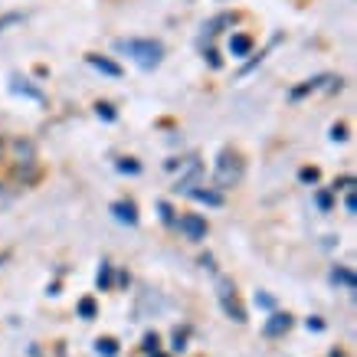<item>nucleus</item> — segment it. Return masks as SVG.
Here are the masks:
<instances>
[{"instance_id": "f257e3e1", "label": "nucleus", "mask_w": 357, "mask_h": 357, "mask_svg": "<svg viewBox=\"0 0 357 357\" xmlns=\"http://www.w3.org/2000/svg\"><path fill=\"white\" fill-rule=\"evenodd\" d=\"M115 50L125 56H131L135 63L144 69V73H151V69H158L164 59V46L158 43V40H119L115 43Z\"/></svg>"}, {"instance_id": "f03ea898", "label": "nucleus", "mask_w": 357, "mask_h": 357, "mask_svg": "<svg viewBox=\"0 0 357 357\" xmlns=\"http://www.w3.org/2000/svg\"><path fill=\"white\" fill-rule=\"evenodd\" d=\"M243 171H246V164H243V154L233 151V148H223L217 158V171H213V181L217 187H236L243 181Z\"/></svg>"}, {"instance_id": "7ed1b4c3", "label": "nucleus", "mask_w": 357, "mask_h": 357, "mask_svg": "<svg viewBox=\"0 0 357 357\" xmlns=\"http://www.w3.org/2000/svg\"><path fill=\"white\" fill-rule=\"evenodd\" d=\"M217 298H220V308H223V314H227V318H233L236 325H246V308H243V302H239L233 279L220 275V279H217Z\"/></svg>"}, {"instance_id": "20e7f679", "label": "nucleus", "mask_w": 357, "mask_h": 357, "mask_svg": "<svg viewBox=\"0 0 357 357\" xmlns=\"http://www.w3.org/2000/svg\"><path fill=\"white\" fill-rule=\"evenodd\" d=\"M200 174H204V164L197 161V158H190V164H187V174H181V177H177L174 190H177V194H190V190L197 187V181H200Z\"/></svg>"}, {"instance_id": "39448f33", "label": "nucleus", "mask_w": 357, "mask_h": 357, "mask_svg": "<svg viewBox=\"0 0 357 357\" xmlns=\"http://www.w3.org/2000/svg\"><path fill=\"white\" fill-rule=\"evenodd\" d=\"M181 233H184L187 239H204L206 236V220L197 217V213H187V217H181Z\"/></svg>"}, {"instance_id": "423d86ee", "label": "nucleus", "mask_w": 357, "mask_h": 357, "mask_svg": "<svg viewBox=\"0 0 357 357\" xmlns=\"http://www.w3.org/2000/svg\"><path fill=\"white\" fill-rule=\"evenodd\" d=\"M292 325H295V318L289 312H275L269 321H266V328H262V331H266V337H279V335H285Z\"/></svg>"}, {"instance_id": "0eeeda50", "label": "nucleus", "mask_w": 357, "mask_h": 357, "mask_svg": "<svg viewBox=\"0 0 357 357\" xmlns=\"http://www.w3.org/2000/svg\"><path fill=\"white\" fill-rule=\"evenodd\" d=\"M112 217L119 220V223L135 227V223H138V206L131 204V200H115V204H112Z\"/></svg>"}, {"instance_id": "6e6552de", "label": "nucleus", "mask_w": 357, "mask_h": 357, "mask_svg": "<svg viewBox=\"0 0 357 357\" xmlns=\"http://www.w3.org/2000/svg\"><path fill=\"white\" fill-rule=\"evenodd\" d=\"M328 279H331V285H337V289H344V292H354V289H357L354 272L347 269V266H335V269L328 272Z\"/></svg>"}, {"instance_id": "1a4fd4ad", "label": "nucleus", "mask_w": 357, "mask_h": 357, "mask_svg": "<svg viewBox=\"0 0 357 357\" xmlns=\"http://www.w3.org/2000/svg\"><path fill=\"white\" fill-rule=\"evenodd\" d=\"M86 63L92 66V69H98L102 76L121 79V66H119V63H112V59H105V56H96V53H89V56H86Z\"/></svg>"}, {"instance_id": "9d476101", "label": "nucleus", "mask_w": 357, "mask_h": 357, "mask_svg": "<svg viewBox=\"0 0 357 357\" xmlns=\"http://www.w3.org/2000/svg\"><path fill=\"white\" fill-rule=\"evenodd\" d=\"M10 92H13V96H26V98H33V102H40V105L46 102L43 92H40V89H33V86H26V79H20V76H10Z\"/></svg>"}, {"instance_id": "9b49d317", "label": "nucleus", "mask_w": 357, "mask_h": 357, "mask_svg": "<svg viewBox=\"0 0 357 357\" xmlns=\"http://www.w3.org/2000/svg\"><path fill=\"white\" fill-rule=\"evenodd\" d=\"M328 82V76H314V79H305L302 86H295L292 92H289V98H292V102H302L305 96H312V92H318V89L325 86Z\"/></svg>"}, {"instance_id": "f8f14e48", "label": "nucleus", "mask_w": 357, "mask_h": 357, "mask_svg": "<svg viewBox=\"0 0 357 357\" xmlns=\"http://www.w3.org/2000/svg\"><path fill=\"white\" fill-rule=\"evenodd\" d=\"M229 53L236 56V59L249 56L252 53V36H249V33H233V36H229Z\"/></svg>"}, {"instance_id": "ddd939ff", "label": "nucleus", "mask_w": 357, "mask_h": 357, "mask_svg": "<svg viewBox=\"0 0 357 357\" xmlns=\"http://www.w3.org/2000/svg\"><path fill=\"white\" fill-rule=\"evenodd\" d=\"M233 23H236L233 13H220V17H213L210 23H204V36H217L220 26H233Z\"/></svg>"}, {"instance_id": "4468645a", "label": "nucleus", "mask_w": 357, "mask_h": 357, "mask_svg": "<svg viewBox=\"0 0 357 357\" xmlns=\"http://www.w3.org/2000/svg\"><path fill=\"white\" fill-rule=\"evenodd\" d=\"M190 197L200 200V204H206V206H223V194H220V190H200V187H194Z\"/></svg>"}, {"instance_id": "2eb2a0df", "label": "nucleus", "mask_w": 357, "mask_h": 357, "mask_svg": "<svg viewBox=\"0 0 357 357\" xmlns=\"http://www.w3.org/2000/svg\"><path fill=\"white\" fill-rule=\"evenodd\" d=\"M96 354L98 357H119V341H115V337H98Z\"/></svg>"}, {"instance_id": "dca6fc26", "label": "nucleus", "mask_w": 357, "mask_h": 357, "mask_svg": "<svg viewBox=\"0 0 357 357\" xmlns=\"http://www.w3.org/2000/svg\"><path fill=\"white\" fill-rule=\"evenodd\" d=\"M314 204H318L321 213H328V210L335 206V197H331V190H318V194H314Z\"/></svg>"}, {"instance_id": "f3484780", "label": "nucleus", "mask_w": 357, "mask_h": 357, "mask_svg": "<svg viewBox=\"0 0 357 357\" xmlns=\"http://www.w3.org/2000/svg\"><path fill=\"white\" fill-rule=\"evenodd\" d=\"M96 115H98L102 121H115V119H119L115 105H109V102H98V105H96Z\"/></svg>"}, {"instance_id": "a211bd4d", "label": "nucleus", "mask_w": 357, "mask_h": 357, "mask_svg": "<svg viewBox=\"0 0 357 357\" xmlns=\"http://www.w3.org/2000/svg\"><path fill=\"white\" fill-rule=\"evenodd\" d=\"M76 312H79V318H86V321H92V318H96V298H82Z\"/></svg>"}, {"instance_id": "6ab92c4d", "label": "nucleus", "mask_w": 357, "mask_h": 357, "mask_svg": "<svg viewBox=\"0 0 357 357\" xmlns=\"http://www.w3.org/2000/svg\"><path fill=\"white\" fill-rule=\"evenodd\" d=\"M98 289H102V292H109V289H112V266H109V262H102V272H98Z\"/></svg>"}, {"instance_id": "aec40b11", "label": "nucleus", "mask_w": 357, "mask_h": 357, "mask_svg": "<svg viewBox=\"0 0 357 357\" xmlns=\"http://www.w3.org/2000/svg\"><path fill=\"white\" fill-rule=\"evenodd\" d=\"M115 167H119L121 174H141V164L135 161V158H121V161L115 164Z\"/></svg>"}, {"instance_id": "412c9836", "label": "nucleus", "mask_w": 357, "mask_h": 357, "mask_svg": "<svg viewBox=\"0 0 357 357\" xmlns=\"http://www.w3.org/2000/svg\"><path fill=\"white\" fill-rule=\"evenodd\" d=\"M318 177H321L318 167H302V171H298V181H302V184H318Z\"/></svg>"}, {"instance_id": "4be33fe9", "label": "nucleus", "mask_w": 357, "mask_h": 357, "mask_svg": "<svg viewBox=\"0 0 357 357\" xmlns=\"http://www.w3.org/2000/svg\"><path fill=\"white\" fill-rule=\"evenodd\" d=\"M17 23H23V13H3L0 17V33L7 30V26H17Z\"/></svg>"}, {"instance_id": "5701e85b", "label": "nucleus", "mask_w": 357, "mask_h": 357, "mask_svg": "<svg viewBox=\"0 0 357 357\" xmlns=\"http://www.w3.org/2000/svg\"><path fill=\"white\" fill-rule=\"evenodd\" d=\"M158 210H161V220L167 223V227H174V223H177V220H174V210H171V204H167V200H161V204H158Z\"/></svg>"}, {"instance_id": "b1692460", "label": "nucleus", "mask_w": 357, "mask_h": 357, "mask_svg": "<svg viewBox=\"0 0 357 357\" xmlns=\"http://www.w3.org/2000/svg\"><path fill=\"white\" fill-rule=\"evenodd\" d=\"M144 351H148V354H154V351H161V337L154 335H144Z\"/></svg>"}, {"instance_id": "393cba45", "label": "nucleus", "mask_w": 357, "mask_h": 357, "mask_svg": "<svg viewBox=\"0 0 357 357\" xmlns=\"http://www.w3.org/2000/svg\"><path fill=\"white\" fill-rule=\"evenodd\" d=\"M174 351H184L187 347V331H174Z\"/></svg>"}, {"instance_id": "a878e982", "label": "nucleus", "mask_w": 357, "mask_h": 357, "mask_svg": "<svg viewBox=\"0 0 357 357\" xmlns=\"http://www.w3.org/2000/svg\"><path fill=\"white\" fill-rule=\"evenodd\" d=\"M344 210H347V213H357V197H354V190H347V197H344Z\"/></svg>"}, {"instance_id": "bb28decb", "label": "nucleus", "mask_w": 357, "mask_h": 357, "mask_svg": "<svg viewBox=\"0 0 357 357\" xmlns=\"http://www.w3.org/2000/svg\"><path fill=\"white\" fill-rule=\"evenodd\" d=\"M335 190H354V177H341V181H335Z\"/></svg>"}, {"instance_id": "cd10ccee", "label": "nucleus", "mask_w": 357, "mask_h": 357, "mask_svg": "<svg viewBox=\"0 0 357 357\" xmlns=\"http://www.w3.org/2000/svg\"><path fill=\"white\" fill-rule=\"evenodd\" d=\"M331 141H347V128H344V125H335V128H331Z\"/></svg>"}, {"instance_id": "c85d7f7f", "label": "nucleus", "mask_w": 357, "mask_h": 357, "mask_svg": "<svg viewBox=\"0 0 357 357\" xmlns=\"http://www.w3.org/2000/svg\"><path fill=\"white\" fill-rule=\"evenodd\" d=\"M10 200H13V194L3 184H0V210H3V206H10Z\"/></svg>"}, {"instance_id": "c756f323", "label": "nucleus", "mask_w": 357, "mask_h": 357, "mask_svg": "<svg viewBox=\"0 0 357 357\" xmlns=\"http://www.w3.org/2000/svg\"><path fill=\"white\" fill-rule=\"evenodd\" d=\"M305 325H308V331H325V321H321V318H308Z\"/></svg>"}, {"instance_id": "7c9ffc66", "label": "nucleus", "mask_w": 357, "mask_h": 357, "mask_svg": "<svg viewBox=\"0 0 357 357\" xmlns=\"http://www.w3.org/2000/svg\"><path fill=\"white\" fill-rule=\"evenodd\" d=\"M256 305H262V308H272L275 302H272V298H269L266 292H256Z\"/></svg>"}, {"instance_id": "2f4dec72", "label": "nucleus", "mask_w": 357, "mask_h": 357, "mask_svg": "<svg viewBox=\"0 0 357 357\" xmlns=\"http://www.w3.org/2000/svg\"><path fill=\"white\" fill-rule=\"evenodd\" d=\"M206 59H210V66H213V69H220V56L213 53V50H206Z\"/></svg>"}, {"instance_id": "473e14b6", "label": "nucleus", "mask_w": 357, "mask_h": 357, "mask_svg": "<svg viewBox=\"0 0 357 357\" xmlns=\"http://www.w3.org/2000/svg\"><path fill=\"white\" fill-rule=\"evenodd\" d=\"M151 357H167V354H161V351H154V354Z\"/></svg>"}]
</instances>
